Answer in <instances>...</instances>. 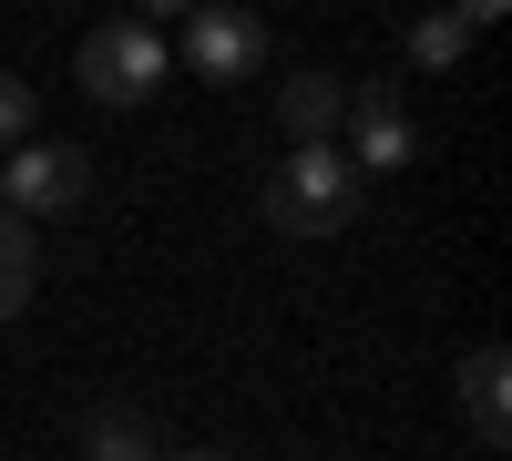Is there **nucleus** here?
Instances as JSON below:
<instances>
[{
  "label": "nucleus",
  "mask_w": 512,
  "mask_h": 461,
  "mask_svg": "<svg viewBox=\"0 0 512 461\" xmlns=\"http://www.w3.org/2000/svg\"><path fill=\"white\" fill-rule=\"evenodd\" d=\"M31 277H41V236H31L21 216H0V318L31 298Z\"/></svg>",
  "instance_id": "10"
},
{
  "label": "nucleus",
  "mask_w": 512,
  "mask_h": 461,
  "mask_svg": "<svg viewBox=\"0 0 512 461\" xmlns=\"http://www.w3.org/2000/svg\"><path fill=\"white\" fill-rule=\"evenodd\" d=\"M0 195H11V216H62V205L93 195V154L82 144H11V164H0Z\"/></svg>",
  "instance_id": "3"
},
{
  "label": "nucleus",
  "mask_w": 512,
  "mask_h": 461,
  "mask_svg": "<svg viewBox=\"0 0 512 461\" xmlns=\"http://www.w3.org/2000/svg\"><path fill=\"white\" fill-rule=\"evenodd\" d=\"M164 82V21H103L82 31V93L93 103H144Z\"/></svg>",
  "instance_id": "2"
},
{
  "label": "nucleus",
  "mask_w": 512,
  "mask_h": 461,
  "mask_svg": "<svg viewBox=\"0 0 512 461\" xmlns=\"http://www.w3.org/2000/svg\"><path fill=\"white\" fill-rule=\"evenodd\" d=\"M338 113H349V82H338V72H287V82H277V123H287V144H328Z\"/></svg>",
  "instance_id": "6"
},
{
  "label": "nucleus",
  "mask_w": 512,
  "mask_h": 461,
  "mask_svg": "<svg viewBox=\"0 0 512 461\" xmlns=\"http://www.w3.org/2000/svg\"><path fill=\"white\" fill-rule=\"evenodd\" d=\"M164 461H236V451H164Z\"/></svg>",
  "instance_id": "12"
},
{
  "label": "nucleus",
  "mask_w": 512,
  "mask_h": 461,
  "mask_svg": "<svg viewBox=\"0 0 512 461\" xmlns=\"http://www.w3.org/2000/svg\"><path fill=\"white\" fill-rule=\"evenodd\" d=\"M492 21V0H472V11H431V21H410V62L420 72H451L461 52H472V31Z\"/></svg>",
  "instance_id": "9"
},
{
  "label": "nucleus",
  "mask_w": 512,
  "mask_h": 461,
  "mask_svg": "<svg viewBox=\"0 0 512 461\" xmlns=\"http://www.w3.org/2000/svg\"><path fill=\"white\" fill-rule=\"evenodd\" d=\"M359 216V175L338 144H287V164L267 175V226L277 236H338Z\"/></svg>",
  "instance_id": "1"
},
{
  "label": "nucleus",
  "mask_w": 512,
  "mask_h": 461,
  "mask_svg": "<svg viewBox=\"0 0 512 461\" xmlns=\"http://www.w3.org/2000/svg\"><path fill=\"white\" fill-rule=\"evenodd\" d=\"M185 72H195V82H246V72H267V21H256V11H195V21H185Z\"/></svg>",
  "instance_id": "5"
},
{
  "label": "nucleus",
  "mask_w": 512,
  "mask_h": 461,
  "mask_svg": "<svg viewBox=\"0 0 512 461\" xmlns=\"http://www.w3.org/2000/svg\"><path fill=\"white\" fill-rule=\"evenodd\" d=\"M0 144H31V82L0 72Z\"/></svg>",
  "instance_id": "11"
},
{
  "label": "nucleus",
  "mask_w": 512,
  "mask_h": 461,
  "mask_svg": "<svg viewBox=\"0 0 512 461\" xmlns=\"http://www.w3.org/2000/svg\"><path fill=\"white\" fill-rule=\"evenodd\" d=\"M349 175H400V164L420 154V123H410V103L390 93V82H369V93H349Z\"/></svg>",
  "instance_id": "4"
},
{
  "label": "nucleus",
  "mask_w": 512,
  "mask_h": 461,
  "mask_svg": "<svg viewBox=\"0 0 512 461\" xmlns=\"http://www.w3.org/2000/svg\"><path fill=\"white\" fill-rule=\"evenodd\" d=\"M461 421H472L492 451L512 441V369H502V349H472V359H461Z\"/></svg>",
  "instance_id": "7"
},
{
  "label": "nucleus",
  "mask_w": 512,
  "mask_h": 461,
  "mask_svg": "<svg viewBox=\"0 0 512 461\" xmlns=\"http://www.w3.org/2000/svg\"><path fill=\"white\" fill-rule=\"evenodd\" d=\"M82 461H164V441H154V410H123V400H103L93 421H82Z\"/></svg>",
  "instance_id": "8"
}]
</instances>
